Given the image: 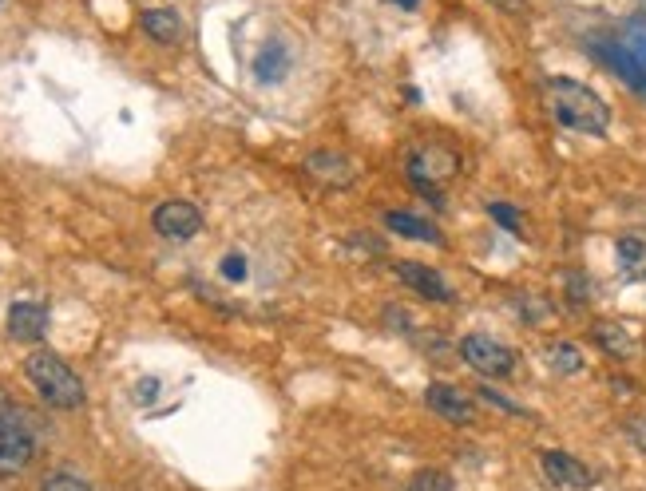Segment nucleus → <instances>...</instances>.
Listing matches in <instances>:
<instances>
[{
  "label": "nucleus",
  "instance_id": "f257e3e1",
  "mask_svg": "<svg viewBox=\"0 0 646 491\" xmlns=\"http://www.w3.org/2000/svg\"><path fill=\"white\" fill-rule=\"evenodd\" d=\"M543 103L555 115V123L583 131V135H603L611 127V107L595 96L587 84L571 80V76H551L543 84Z\"/></svg>",
  "mask_w": 646,
  "mask_h": 491
},
{
  "label": "nucleus",
  "instance_id": "f03ea898",
  "mask_svg": "<svg viewBox=\"0 0 646 491\" xmlns=\"http://www.w3.org/2000/svg\"><path fill=\"white\" fill-rule=\"evenodd\" d=\"M24 373L28 381L36 385V393L44 396L52 408H80L84 404V381L48 349H36L28 361H24Z\"/></svg>",
  "mask_w": 646,
  "mask_h": 491
},
{
  "label": "nucleus",
  "instance_id": "7ed1b4c3",
  "mask_svg": "<svg viewBox=\"0 0 646 491\" xmlns=\"http://www.w3.org/2000/svg\"><path fill=\"white\" fill-rule=\"evenodd\" d=\"M405 175H409V183L417 191L436 195L460 175V155L448 143H417L409 151V159H405Z\"/></svg>",
  "mask_w": 646,
  "mask_h": 491
},
{
  "label": "nucleus",
  "instance_id": "20e7f679",
  "mask_svg": "<svg viewBox=\"0 0 646 491\" xmlns=\"http://www.w3.org/2000/svg\"><path fill=\"white\" fill-rule=\"evenodd\" d=\"M36 456V440L24 428V412L4 408L0 412V476H20Z\"/></svg>",
  "mask_w": 646,
  "mask_h": 491
},
{
  "label": "nucleus",
  "instance_id": "39448f33",
  "mask_svg": "<svg viewBox=\"0 0 646 491\" xmlns=\"http://www.w3.org/2000/svg\"><path fill=\"white\" fill-rule=\"evenodd\" d=\"M460 357L468 361V369H476L480 377H496V381L512 377V369H516V353L488 333H468L460 341Z\"/></svg>",
  "mask_w": 646,
  "mask_h": 491
},
{
  "label": "nucleus",
  "instance_id": "423d86ee",
  "mask_svg": "<svg viewBox=\"0 0 646 491\" xmlns=\"http://www.w3.org/2000/svg\"><path fill=\"white\" fill-rule=\"evenodd\" d=\"M599 56L635 88H646V32H627L623 40H607L599 48Z\"/></svg>",
  "mask_w": 646,
  "mask_h": 491
},
{
  "label": "nucleus",
  "instance_id": "0eeeda50",
  "mask_svg": "<svg viewBox=\"0 0 646 491\" xmlns=\"http://www.w3.org/2000/svg\"><path fill=\"white\" fill-rule=\"evenodd\" d=\"M151 222H155V230H159L163 238H171V242H187V238H195V234L203 230V214H199V206L187 202V198H167V202H159Z\"/></svg>",
  "mask_w": 646,
  "mask_h": 491
},
{
  "label": "nucleus",
  "instance_id": "6e6552de",
  "mask_svg": "<svg viewBox=\"0 0 646 491\" xmlns=\"http://www.w3.org/2000/svg\"><path fill=\"white\" fill-rule=\"evenodd\" d=\"M306 175H310V179H318L322 187L349 191V187L357 183L361 167H357V159H349L345 151H314V155L306 159Z\"/></svg>",
  "mask_w": 646,
  "mask_h": 491
},
{
  "label": "nucleus",
  "instance_id": "1a4fd4ad",
  "mask_svg": "<svg viewBox=\"0 0 646 491\" xmlns=\"http://www.w3.org/2000/svg\"><path fill=\"white\" fill-rule=\"evenodd\" d=\"M543 472L559 491H587L591 488V472L583 468V460L567 456V452H543Z\"/></svg>",
  "mask_w": 646,
  "mask_h": 491
},
{
  "label": "nucleus",
  "instance_id": "9d476101",
  "mask_svg": "<svg viewBox=\"0 0 646 491\" xmlns=\"http://www.w3.org/2000/svg\"><path fill=\"white\" fill-rule=\"evenodd\" d=\"M432 412H440L444 420H452V424H472L476 420V404H472V396L460 393V389H452V385H429V393H425Z\"/></svg>",
  "mask_w": 646,
  "mask_h": 491
},
{
  "label": "nucleus",
  "instance_id": "9b49d317",
  "mask_svg": "<svg viewBox=\"0 0 646 491\" xmlns=\"http://www.w3.org/2000/svg\"><path fill=\"white\" fill-rule=\"evenodd\" d=\"M393 274L405 282V286H413L417 294H425L429 301H452V290H448V282L436 274V270H429V266H421V262H397L393 266Z\"/></svg>",
  "mask_w": 646,
  "mask_h": 491
},
{
  "label": "nucleus",
  "instance_id": "f8f14e48",
  "mask_svg": "<svg viewBox=\"0 0 646 491\" xmlns=\"http://www.w3.org/2000/svg\"><path fill=\"white\" fill-rule=\"evenodd\" d=\"M48 329V309L40 301H16L8 309V333L16 341H40Z\"/></svg>",
  "mask_w": 646,
  "mask_h": 491
},
{
  "label": "nucleus",
  "instance_id": "ddd939ff",
  "mask_svg": "<svg viewBox=\"0 0 646 491\" xmlns=\"http://www.w3.org/2000/svg\"><path fill=\"white\" fill-rule=\"evenodd\" d=\"M595 341H599V345H603L611 357H619V361L635 357V349H639L635 333H631L623 321H599V325H595Z\"/></svg>",
  "mask_w": 646,
  "mask_h": 491
},
{
  "label": "nucleus",
  "instance_id": "4468645a",
  "mask_svg": "<svg viewBox=\"0 0 646 491\" xmlns=\"http://www.w3.org/2000/svg\"><path fill=\"white\" fill-rule=\"evenodd\" d=\"M385 226L393 234H401V238H413V242H440V230L432 226L429 218H417L409 210H389L385 214Z\"/></svg>",
  "mask_w": 646,
  "mask_h": 491
},
{
  "label": "nucleus",
  "instance_id": "2eb2a0df",
  "mask_svg": "<svg viewBox=\"0 0 646 491\" xmlns=\"http://www.w3.org/2000/svg\"><path fill=\"white\" fill-rule=\"evenodd\" d=\"M143 32H147L151 40H159V44H175V40L183 36L179 12H171V8H147V12H143Z\"/></svg>",
  "mask_w": 646,
  "mask_h": 491
},
{
  "label": "nucleus",
  "instance_id": "dca6fc26",
  "mask_svg": "<svg viewBox=\"0 0 646 491\" xmlns=\"http://www.w3.org/2000/svg\"><path fill=\"white\" fill-rule=\"evenodd\" d=\"M547 361H551V369L563 373V377L583 373V353H579V345H571V341H555V345L547 349Z\"/></svg>",
  "mask_w": 646,
  "mask_h": 491
},
{
  "label": "nucleus",
  "instance_id": "f3484780",
  "mask_svg": "<svg viewBox=\"0 0 646 491\" xmlns=\"http://www.w3.org/2000/svg\"><path fill=\"white\" fill-rule=\"evenodd\" d=\"M409 491H456V484H452V476H448V472H440V468H425V472H417V476H413Z\"/></svg>",
  "mask_w": 646,
  "mask_h": 491
},
{
  "label": "nucleus",
  "instance_id": "a211bd4d",
  "mask_svg": "<svg viewBox=\"0 0 646 491\" xmlns=\"http://www.w3.org/2000/svg\"><path fill=\"white\" fill-rule=\"evenodd\" d=\"M40 491H92V488H88V480H80V476L56 472V476H48V480H44V488Z\"/></svg>",
  "mask_w": 646,
  "mask_h": 491
},
{
  "label": "nucleus",
  "instance_id": "6ab92c4d",
  "mask_svg": "<svg viewBox=\"0 0 646 491\" xmlns=\"http://www.w3.org/2000/svg\"><path fill=\"white\" fill-rule=\"evenodd\" d=\"M488 214H492V218H496L500 226H508V230H520V214H516V210L508 206V202H492V206H488Z\"/></svg>",
  "mask_w": 646,
  "mask_h": 491
},
{
  "label": "nucleus",
  "instance_id": "aec40b11",
  "mask_svg": "<svg viewBox=\"0 0 646 491\" xmlns=\"http://www.w3.org/2000/svg\"><path fill=\"white\" fill-rule=\"evenodd\" d=\"M643 242H639V238H623V242H619V254H623V262H639V258H643Z\"/></svg>",
  "mask_w": 646,
  "mask_h": 491
},
{
  "label": "nucleus",
  "instance_id": "412c9836",
  "mask_svg": "<svg viewBox=\"0 0 646 491\" xmlns=\"http://www.w3.org/2000/svg\"><path fill=\"white\" fill-rule=\"evenodd\" d=\"M480 400H488V404H496V408H508V412H524V408H520V404H512V400H504V396L496 393V389H488V385H484V389H480Z\"/></svg>",
  "mask_w": 646,
  "mask_h": 491
},
{
  "label": "nucleus",
  "instance_id": "4be33fe9",
  "mask_svg": "<svg viewBox=\"0 0 646 491\" xmlns=\"http://www.w3.org/2000/svg\"><path fill=\"white\" fill-rule=\"evenodd\" d=\"M222 274H226V278H246V258H238V254H226V262H222Z\"/></svg>",
  "mask_w": 646,
  "mask_h": 491
},
{
  "label": "nucleus",
  "instance_id": "5701e85b",
  "mask_svg": "<svg viewBox=\"0 0 646 491\" xmlns=\"http://www.w3.org/2000/svg\"><path fill=\"white\" fill-rule=\"evenodd\" d=\"M631 440L646 452V420H635V424H631Z\"/></svg>",
  "mask_w": 646,
  "mask_h": 491
},
{
  "label": "nucleus",
  "instance_id": "b1692460",
  "mask_svg": "<svg viewBox=\"0 0 646 491\" xmlns=\"http://www.w3.org/2000/svg\"><path fill=\"white\" fill-rule=\"evenodd\" d=\"M496 8H504V12H524L528 8V0H492Z\"/></svg>",
  "mask_w": 646,
  "mask_h": 491
},
{
  "label": "nucleus",
  "instance_id": "393cba45",
  "mask_svg": "<svg viewBox=\"0 0 646 491\" xmlns=\"http://www.w3.org/2000/svg\"><path fill=\"white\" fill-rule=\"evenodd\" d=\"M4 408H8V400H4V389H0V412H4Z\"/></svg>",
  "mask_w": 646,
  "mask_h": 491
},
{
  "label": "nucleus",
  "instance_id": "a878e982",
  "mask_svg": "<svg viewBox=\"0 0 646 491\" xmlns=\"http://www.w3.org/2000/svg\"><path fill=\"white\" fill-rule=\"evenodd\" d=\"M401 4H409V8H413V4H417V0H401Z\"/></svg>",
  "mask_w": 646,
  "mask_h": 491
}]
</instances>
